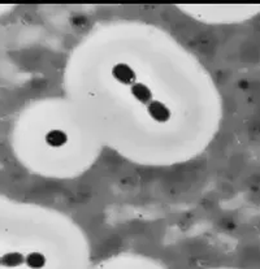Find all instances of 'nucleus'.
<instances>
[{
  "label": "nucleus",
  "instance_id": "obj_1",
  "mask_svg": "<svg viewBox=\"0 0 260 269\" xmlns=\"http://www.w3.org/2000/svg\"><path fill=\"white\" fill-rule=\"evenodd\" d=\"M62 87L104 148L141 167L191 162L215 133V90L203 62L155 24L94 26L67 57Z\"/></svg>",
  "mask_w": 260,
  "mask_h": 269
},
{
  "label": "nucleus",
  "instance_id": "obj_2",
  "mask_svg": "<svg viewBox=\"0 0 260 269\" xmlns=\"http://www.w3.org/2000/svg\"><path fill=\"white\" fill-rule=\"evenodd\" d=\"M13 147L28 169L52 180L83 176L104 150L93 126L65 97L31 108L14 130Z\"/></svg>",
  "mask_w": 260,
  "mask_h": 269
},
{
  "label": "nucleus",
  "instance_id": "obj_3",
  "mask_svg": "<svg viewBox=\"0 0 260 269\" xmlns=\"http://www.w3.org/2000/svg\"><path fill=\"white\" fill-rule=\"evenodd\" d=\"M88 234L60 210L0 196V269H89Z\"/></svg>",
  "mask_w": 260,
  "mask_h": 269
},
{
  "label": "nucleus",
  "instance_id": "obj_4",
  "mask_svg": "<svg viewBox=\"0 0 260 269\" xmlns=\"http://www.w3.org/2000/svg\"><path fill=\"white\" fill-rule=\"evenodd\" d=\"M89 269H168L151 256L137 252H119L90 264Z\"/></svg>",
  "mask_w": 260,
  "mask_h": 269
}]
</instances>
